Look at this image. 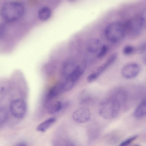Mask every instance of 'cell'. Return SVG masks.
<instances>
[{
	"label": "cell",
	"instance_id": "obj_22",
	"mask_svg": "<svg viewBox=\"0 0 146 146\" xmlns=\"http://www.w3.org/2000/svg\"><path fill=\"white\" fill-rule=\"evenodd\" d=\"M146 44L145 42L143 43L140 44L136 48H135V52L139 54L144 53L146 51Z\"/></svg>",
	"mask_w": 146,
	"mask_h": 146
},
{
	"label": "cell",
	"instance_id": "obj_4",
	"mask_svg": "<svg viewBox=\"0 0 146 146\" xmlns=\"http://www.w3.org/2000/svg\"><path fill=\"white\" fill-rule=\"evenodd\" d=\"M86 66L85 62L83 61L77 65L73 71L62 82L64 91H68L74 86L80 76L84 72Z\"/></svg>",
	"mask_w": 146,
	"mask_h": 146
},
{
	"label": "cell",
	"instance_id": "obj_1",
	"mask_svg": "<svg viewBox=\"0 0 146 146\" xmlns=\"http://www.w3.org/2000/svg\"><path fill=\"white\" fill-rule=\"evenodd\" d=\"M25 7L21 3L16 1H11L4 3L1 10L2 17L9 22H15L24 15Z\"/></svg>",
	"mask_w": 146,
	"mask_h": 146
},
{
	"label": "cell",
	"instance_id": "obj_15",
	"mask_svg": "<svg viewBox=\"0 0 146 146\" xmlns=\"http://www.w3.org/2000/svg\"><path fill=\"white\" fill-rule=\"evenodd\" d=\"M62 104L59 101H55L52 102L48 106L47 111L50 114H53L60 111L62 109Z\"/></svg>",
	"mask_w": 146,
	"mask_h": 146
},
{
	"label": "cell",
	"instance_id": "obj_8",
	"mask_svg": "<svg viewBox=\"0 0 146 146\" xmlns=\"http://www.w3.org/2000/svg\"><path fill=\"white\" fill-rule=\"evenodd\" d=\"M140 68L137 64L131 63L127 64L122 68L121 73L125 78L130 79L136 77L139 74Z\"/></svg>",
	"mask_w": 146,
	"mask_h": 146
},
{
	"label": "cell",
	"instance_id": "obj_18",
	"mask_svg": "<svg viewBox=\"0 0 146 146\" xmlns=\"http://www.w3.org/2000/svg\"><path fill=\"white\" fill-rule=\"evenodd\" d=\"M135 48L130 45L126 46L124 47L123 50V53L127 55L131 54L135 52Z\"/></svg>",
	"mask_w": 146,
	"mask_h": 146
},
{
	"label": "cell",
	"instance_id": "obj_20",
	"mask_svg": "<svg viewBox=\"0 0 146 146\" xmlns=\"http://www.w3.org/2000/svg\"><path fill=\"white\" fill-rule=\"evenodd\" d=\"M138 137V136L137 135H135L121 142L119 146H127L130 144L133 141L135 140Z\"/></svg>",
	"mask_w": 146,
	"mask_h": 146
},
{
	"label": "cell",
	"instance_id": "obj_11",
	"mask_svg": "<svg viewBox=\"0 0 146 146\" xmlns=\"http://www.w3.org/2000/svg\"><path fill=\"white\" fill-rule=\"evenodd\" d=\"M117 57V55L116 53H114L111 54L104 64L98 68L96 72L100 76L115 61Z\"/></svg>",
	"mask_w": 146,
	"mask_h": 146
},
{
	"label": "cell",
	"instance_id": "obj_12",
	"mask_svg": "<svg viewBox=\"0 0 146 146\" xmlns=\"http://www.w3.org/2000/svg\"><path fill=\"white\" fill-rule=\"evenodd\" d=\"M56 119L54 117L49 118L39 124L37 127V131L45 132L56 121Z\"/></svg>",
	"mask_w": 146,
	"mask_h": 146
},
{
	"label": "cell",
	"instance_id": "obj_7",
	"mask_svg": "<svg viewBox=\"0 0 146 146\" xmlns=\"http://www.w3.org/2000/svg\"><path fill=\"white\" fill-rule=\"evenodd\" d=\"M90 113L88 108L81 107L76 109L73 112L72 117L74 120L80 123H84L88 122L90 117Z\"/></svg>",
	"mask_w": 146,
	"mask_h": 146
},
{
	"label": "cell",
	"instance_id": "obj_6",
	"mask_svg": "<svg viewBox=\"0 0 146 146\" xmlns=\"http://www.w3.org/2000/svg\"><path fill=\"white\" fill-rule=\"evenodd\" d=\"M11 112L15 117L21 119L25 115L27 106L25 102L21 99H17L13 101L10 106Z\"/></svg>",
	"mask_w": 146,
	"mask_h": 146
},
{
	"label": "cell",
	"instance_id": "obj_23",
	"mask_svg": "<svg viewBox=\"0 0 146 146\" xmlns=\"http://www.w3.org/2000/svg\"><path fill=\"white\" fill-rule=\"evenodd\" d=\"M5 27L2 24H0V38L4 35L5 32Z\"/></svg>",
	"mask_w": 146,
	"mask_h": 146
},
{
	"label": "cell",
	"instance_id": "obj_13",
	"mask_svg": "<svg viewBox=\"0 0 146 146\" xmlns=\"http://www.w3.org/2000/svg\"><path fill=\"white\" fill-rule=\"evenodd\" d=\"M51 9L47 7H44L40 8L39 10L38 16V19L42 21L48 20L52 15Z\"/></svg>",
	"mask_w": 146,
	"mask_h": 146
},
{
	"label": "cell",
	"instance_id": "obj_19",
	"mask_svg": "<svg viewBox=\"0 0 146 146\" xmlns=\"http://www.w3.org/2000/svg\"><path fill=\"white\" fill-rule=\"evenodd\" d=\"M108 50V47L106 45H102L101 49L97 54V58H100L103 57L106 54Z\"/></svg>",
	"mask_w": 146,
	"mask_h": 146
},
{
	"label": "cell",
	"instance_id": "obj_16",
	"mask_svg": "<svg viewBox=\"0 0 146 146\" xmlns=\"http://www.w3.org/2000/svg\"><path fill=\"white\" fill-rule=\"evenodd\" d=\"M76 66L73 62H66L63 68L62 72L63 74L67 77L73 71Z\"/></svg>",
	"mask_w": 146,
	"mask_h": 146
},
{
	"label": "cell",
	"instance_id": "obj_10",
	"mask_svg": "<svg viewBox=\"0 0 146 146\" xmlns=\"http://www.w3.org/2000/svg\"><path fill=\"white\" fill-rule=\"evenodd\" d=\"M64 91L62 83H58L52 87L49 90L47 98L51 99L56 97Z\"/></svg>",
	"mask_w": 146,
	"mask_h": 146
},
{
	"label": "cell",
	"instance_id": "obj_5",
	"mask_svg": "<svg viewBox=\"0 0 146 146\" xmlns=\"http://www.w3.org/2000/svg\"><path fill=\"white\" fill-rule=\"evenodd\" d=\"M133 17L128 20L124 26L126 31L137 35L140 33L145 25V17L143 14Z\"/></svg>",
	"mask_w": 146,
	"mask_h": 146
},
{
	"label": "cell",
	"instance_id": "obj_2",
	"mask_svg": "<svg viewBox=\"0 0 146 146\" xmlns=\"http://www.w3.org/2000/svg\"><path fill=\"white\" fill-rule=\"evenodd\" d=\"M120 108V104L116 99L107 98L103 100L100 103L99 113L104 118L111 119L117 116Z\"/></svg>",
	"mask_w": 146,
	"mask_h": 146
},
{
	"label": "cell",
	"instance_id": "obj_9",
	"mask_svg": "<svg viewBox=\"0 0 146 146\" xmlns=\"http://www.w3.org/2000/svg\"><path fill=\"white\" fill-rule=\"evenodd\" d=\"M102 44L101 41L98 39L91 38L86 42V47L87 50L92 53L98 52L101 49Z\"/></svg>",
	"mask_w": 146,
	"mask_h": 146
},
{
	"label": "cell",
	"instance_id": "obj_14",
	"mask_svg": "<svg viewBox=\"0 0 146 146\" xmlns=\"http://www.w3.org/2000/svg\"><path fill=\"white\" fill-rule=\"evenodd\" d=\"M146 114V103L145 99H143L139 105L134 112V115L137 118H141Z\"/></svg>",
	"mask_w": 146,
	"mask_h": 146
},
{
	"label": "cell",
	"instance_id": "obj_21",
	"mask_svg": "<svg viewBox=\"0 0 146 146\" xmlns=\"http://www.w3.org/2000/svg\"><path fill=\"white\" fill-rule=\"evenodd\" d=\"M100 76L96 72H94L88 76L87 81L89 83L92 82L95 80Z\"/></svg>",
	"mask_w": 146,
	"mask_h": 146
},
{
	"label": "cell",
	"instance_id": "obj_17",
	"mask_svg": "<svg viewBox=\"0 0 146 146\" xmlns=\"http://www.w3.org/2000/svg\"><path fill=\"white\" fill-rule=\"evenodd\" d=\"M8 117L7 110L4 107L0 108V125L4 123Z\"/></svg>",
	"mask_w": 146,
	"mask_h": 146
},
{
	"label": "cell",
	"instance_id": "obj_3",
	"mask_svg": "<svg viewBox=\"0 0 146 146\" xmlns=\"http://www.w3.org/2000/svg\"><path fill=\"white\" fill-rule=\"evenodd\" d=\"M126 31L124 25L119 22H113L109 24L104 31L105 37L112 43H117L125 37Z\"/></svg>",
	"mask_w": 146,
	"mask_h": 146
}]
</instances>
